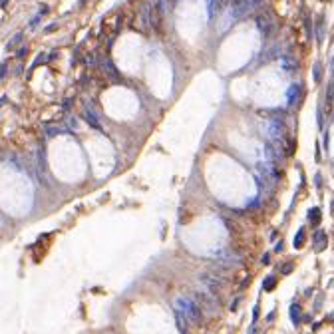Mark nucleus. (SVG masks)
I'll use <instances>...</instances> for the list:
<instances>
[{
  "mask_svg": "<svg viewBox=\"0 0 334 334\" xmlns=\"http://www.w3.org/2000/svg\"><path fill=\"white\" fill-rule=\"evenodd\" d=\"M173 308L175 312H179L181 316H185V320L189 324H201L203 322V310L189 297H175L173 298Z\"/></svg>",
  "mask_w": 334,
  "mask_h": 334,
  "instance_id": "1",
  "label": "nucleus"
},
{
  "mask_svg": "<svg viewBox=\"0 0 334 334\" xmlns=\"http://www.w3.org/2000/svg\"><path fill=\"white\" fill-rule=\"evenodd\" d=\"M197 279H199V284H201L205 290H209L211 294H215V297H217V294L221 292V288L225 286V279H223V276H217L215 273H199Z\"/></svg>",
  "mask_w": 334,
  "mask_h": 334,
  "instance_id": "2",
  "label": "nucleus"
},
{
  "mask_svg": "<svg viewBox=\"0 0 334 334\" xmlns=\"http://www.w3.org/2000/svg\"><path fill=\"white\" fill-rule=\"evenodd\" d=\"M195 302L201 306L203 312H209V314L217 312V308H219V300H217V297H215V294H211L209 290H205L203 286H201V290H195Z\"/></svg>",
  "mask_w": 334,
  "mask_h": 334,
  "instance_id": "3",
  "label": "nucleus"
},
{
  "mask_svg": "<svg viewBox=\"0 0 334 334\" xmlns=\"http://www.w3.org/2000/svg\"><path fill=\"white\" fill-rule=\"evenodd\" d=\"M257 26H259V30H261L266 38L275 36V32H276V20L273 18V14H270V12H261V14H257Z\"/></svg>",
  "mask_w": 334,
  "mask_h": 334,
  "instance_id": "4",
  "label": "nucleus"
},
{
  "mask_svg": "<svg viewBox=\"0 0 334 334\" xmlns=\"http://www.w3.org/2000/svg\"><path fill=\"white\" fill-rule=\"evenodd\" d=\"M213 257L217 259L219 265H223V266H237V265H241V257H239L235 251H229V249L217 251Z\"/></svg>",
  "mask_w": 334,
  "mask_h": 334,
  "instance_id": "5",
  "label": "nucleus"
},
{
  "mask_svg": "<svg viewBox=\"0 0 334 334\" xmlns=\"http://www.w3.org/2000/svg\"><path fill=\"white\" fill-rule=\"evenodd\" d=\"M153 8H155V6H151V2H143V4H141L139 18H141L143 30H149V28L153 26Z\"/></svg>",
  "mask_w": 334,
  "mask_h": 334,
  "instance_id": "6",
  "label": "nucleus"
},
{
  "mask_svg": "<svg viewBox=\"0 0 334 334\" xmlns=\"http://www.w3.org/2000/svg\"><path fill=\"white\" fill-rule=\"evenodd\" d=\"M328 245V235L322 231V229H318V231H314V235H312V247H314V251H324V247Z\"/></svg>",
  "mask_w": 334,
  "mask_h": 334,
  "instance_id": "7",
  "label": "nucleus"
},
{
  "mask_svg": "<svg viewBox=\"0 0 334 334\" xmlns=\"http://www.w3.org/2000/svg\"><path fill=\"white\" fill-rule=\"evenodd\" d=\"M84 119H86V121H88L90 125L94 127V130L102 131V123H99L98 116H95V113H94V112H92V109H90V108H86V109H84Z\"/></svg>",
  "mask_w": 334,
  "mask_h": 334,
  "instance_id": "8",
  "label": "nucleus"
},
{
  "mask_svg": "<svg viewBox=\"0 0 334 334\" xmlns=\"http://www.w3.org/2000/svg\"><path fill=\"white\" fill-rule=\"evenodd\" d=\"M103 72H106L112 80H116V82L119 80V72L116 70V66L112 64V60H103Z\"/></svg>",
  "mask_w": 334,
  "mask_h": 334,
  "instance_id": "9",
  "label": "nucleus"
},
{
  "mask_svg": "<svg viewBox=\"0 0 334 334\" xmlns=\"http://www.w3.org/2000/svg\"><path fill=\"white\" fill-rule=\"evenodd\" d=\"M225 2H227V0H209V14L215 16V14L221 10V6H223Z\"/></svg>",
  "mask_w": 334,
  "mask_h": 334,
  "instance_id": "10",
  "label": "nucleus"
},
{
  "mask_svg": "<svg viewBox=\"0 0 334 334\" xmlns=\"http://www.w3.org/2000/svg\"><path fill=\"white\" fill-rule=\"evenodd\" d=\"M22 38H24V34H22V32H18V34H14V38H12L10 42H8V44H6V50H8V52H10V50H14V48H16V46H18V44H20V42H22Z\"/></svg>",
  "mask_w": 334,
  "mask_h": 334,
  "instance_id": "11",
  "label": "nucleus"
},
{
  "mask_svg": "<svg viewBox=\"0 0 334 334\" xmlns=\"http://www.w3.org/2000/svg\"><path fill=\"white\" fill-rule=\"evenodd\" d=\"M262 2H265V0H245V4H247V10H249V12H255V10H259V8L262 6Z\"/></svg>",
  "mask_w": 334,
  "mask_h": 334,
  "instance_id": "12",
  "label": "nucleus"
},
{
  "mask_svg": "<svg viewBox=\"0 0 334 334\" xmlns=\"http://www.w3.org/2000/svg\"><path fill=\"white\" fill-rule=\"evenodd\" d=\"M290 320H292L294 324L300 322V306L298 304H292V306H290Z\"/></svg>",
  "mask_w": 334,
  "mask_h": 334,
  "instance_id": "13",
  "label": "nucleus"
},
{
  "mask_svg": "<svg viewBox=\"0 0 334 334\" xmlns=\"http://www.w3.org/2000/svg\"><path fill=\"white\" fill-rule=\"evenodd\" d=\"M275 286H276V279H275L273 275H270V276H266V279H265V283H262V288H265V290H273Z\"/></svg>",
  "mask_w": 334,
  "mask_h": 334,
  "instance_id": "14",
  "label": "nucleus"
},
{
  "mask_svg": "<svg viewBox=\"0 0 334 334\" xmlns=\"http://www.w3.org/2000/svg\"><path fill=\"white\" fill-rule=\"evenodd\" d=\"M302 245H304V229H300L294 237V249H300Z\"/></svg>",
  "mask_w": 334,
  "mask_h": 334,
  "instance_id": "15",
  "label": "nucleus"
},
{
  "mask_svg": "<svg viewBox=\"0 0 334 334\" xmlns=\"http://www.w3.org/2000/svg\"><path fill=\"white\" fill-rule=\"evenodd\" d=\"M308 217H310V221H312L314 225H316V223L320 221V209H318V207L310 209V211H308Z\"/></svg>",
  "mask_w": 334,
  "mask_h": 334,
  "instance_id": "16",
  "label": "nucleus"
},
{
  "mask_svg": "<svg viewBox=\"0 0 334 334\" xmlns=\"http://www.w3.org/2000/svg\"><path fill=\"white\" fill-rule=\"evenodd\" d=\"M298 92H300V88H298V86H292V88H290V92H288V103H290V106H292V103H294V99L298 98Z\"/></svg>",
  "mask_w": 334,
  "mask_h": 334,
  "instance_id": "17",
  "label": "nucleus"
},
{
  "mask_svg": "<svg viewBox=\"0 0 334 334\" xmlns=\"http://www.w3.org/2000/svg\"><path fill=\"white\" fill-rule=\"evenodd\" d=\"M332 98H334V84H330V88H328V94H326V109H330V106H332Z\"/></svg>",
  "mask_w": 334,
  "mask_h": 334,
  "instance_id": "18",
  "label": "nucleus"
},
{
  "mask_svg": "<svg viewBox=\"0 0 334 334\" xmlns=\"http://www.w3.org/2000/svg\"><path fill=\"white\" fill-rule=\"evenodd\" d=\"M64 130L62 127H46V135L48 137H52V135H58V133H62Z\"/></svg>",
  "mask_w": 334,
  "mask_h": 334,
  "instance_id": "19",
  "label": "nucleus"
},
{
  "mask_svg": "<svg viewBox=\"0 0 334 334\" xmlns=\"http://www.w3.org/2000/svg\"><path fill=\"white\" fill-rule=\"evenodd\" d=\"M320 78H322V66L320 64H314V80L320 82Z\"/></svg>",
  "mask_w": 334,
  "mask_h": 334,
  "instance_id": "20",
  "label": "nucleus"
},
{
  "mask_svg": "<svg viewBox=\"0 0 334 334\" xmlns=\"http://www.w3.org/2000/svg\"><path fill=\"white\" fill-rule=\"evenodd\" d=\"M283 66L286 70H292V68H297V64H294L292 60H288V58H283Z\"/></svg>",
  "mask_w": 334,
  "mask_h": 334,
  "instance_id": "21",
  "label": "nucleus"
},
{
  "mask_svg": "<svg viewBox=\"0 0 334 334\" xmlns=\"http://www.w3.org/2000/svg\"><path fill=\"white\" fill-rule=\"evenodd\" d=\"M46 60V54H38V58L34 60V64H32V68H36L38 64H40V62H44Z\"/></svg>",
  "mask_w": 334,
  "mask_h": 334,
  "instance_id": "22",
  "label": "nucleus"
},
{
  "mask_svg": "<svg viewBox=\"0 0 334 334\" xmlns=\"http://www.w3.org/2000/svg\"><path fill=\"white\" fill-rule=\"evenodd\" d=\"M290 270H292V262H286V265L283 266V275H288Z\"/></svg>",
  "mask_w": 334,
  "mask_h": 334,
  "instance_id": "23",
  "label": "nucleus"
},
{
  "mask_svg": "<svg viewBox=\"0 0 334 334\" xmlns=\"http://www.w3.org/2000/svg\"><path fill=\"white\" fill-rule=\"evenodd\" d=\"M26 54H28V48H26V46H22L20 50H18V54H16V56H18V58H24Z\"/></svg>",
  "mask_w": 334,
  "mask_h": 334,
  "instance_id": "24",
  "label": "nucleus"
},
{
  "mask_svg": "<svg viewBox=\"0 0 334 334\" xmlns=\"http://www.w3.org/2000/svg\"><path fill=\"white\" fill-rule=\"evenodd\" d=\"M86 62H88L90 66H94V64H95V58H94V54H90L88 58H86Z\"/></svg>",
  "mask_w": 334,
  "mask_h": 334,
  "instance_id": "25",
  "label": "nucleus"
},
{
  "mask_svg": "<svg viewBox=\"0 0 334 334\" xmlns=\"http://www.w3.org/2000/svg\"><path fill=\"white\" fill-rule=\"evenodd\" d=\"M4 74H6V64L0 66V78H4Z\"/></svg>",
  "mask_w": 334,
  "mask_h": 334,
  "instance_id": "26",
  "label": "nucleus"
},
{
  "mask_svg": "<svg viewBox=\"0 0 334 334\" xmlns=\"http://www.w3.org/2000/svg\"><path fill=\"white\" fill-rule=\"evenodd\" d=\"M70 103H72V99H66V102H64V109H70Z\"/></svg>",
  "mask_w": 334,
  "mask_h": 334,
  "instance_id": "27",
  "label": "nucleus"
},
{
  "mask_svg": "<svg viewBox=\"0 0 334 334\" xmlns=\"http://www.w3.org/2000/svg\"><path fill=\"white\" fill-rule=\"evenodd\" d=\"M52 30H56V24H50V26L46 28V32H52Z\"/></svg>",
  "mask_w": 334,
  "mask_h": 334,
  "instance_id": "28",
  "label": "nucleus"
},
{
  "mask_svg": "<svg viewBox=\"0 0 334 334\" xmlns=\"http://www.w3.org/2000/svg\"><path fill=\"white\" fill-rule=\"evenodd\" d=\"M38 20H40V16H36V18H34V20H32V22H30V26H36V24H38Z\"/></svg>",
  "mask_w": 334,
  "mask_h": 334,
  "instance_id": "29",
  "label": "nucleus"
},
{
  "mask_svg": "<svg viewBox=\"0 0 334 334\" xmlns=\"http://www.w3.org/2000/svg\"><path fill=\"white\" fill-rule=\"evenodd\" d=\"M0 4H2V6H4V4H6V0H0Z\"/></svg>",
  "mask_w": 334,
  "mask_h": 334,
  "instance_id": "30",
  "label": "nucleus"
}]
</instances>
